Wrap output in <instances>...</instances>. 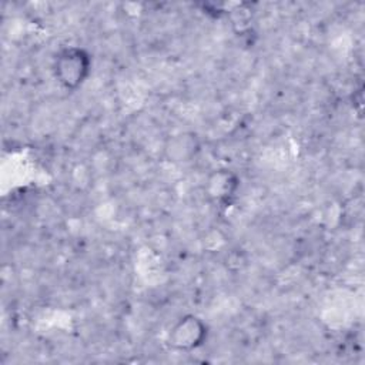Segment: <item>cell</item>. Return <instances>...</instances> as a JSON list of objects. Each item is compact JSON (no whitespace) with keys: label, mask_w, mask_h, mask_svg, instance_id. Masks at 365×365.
I'll return each instance as SVG.
<instances>
[{"label":"cell","mask_w":365,"mask_h":365,"mask_svg":"<svg viewBox=\"0 0 365 365\" xmlns=\"http://www.w3.org/2000/svg\"><path fill=\"white\" fill-rule=\"evenodd\" d=\"M91 71V56L80 46L61 48L53 63V73L57 83L66 90H77L84 84Z\"/></svg>","instance_id":"obj_1"},{"label":"cell","mask_w":365,"mask_h":365,"mask_svg":"<svg viewBox=\"0 0 365 365\" xmlns=\"http://www.w3.org/2000/svg\"><path fill=\"white\" fill-rule=\"evenodd\" d=\"M208 336V328L205 322L192 314L178 318L168 332V345L174 351L191 352L204 345Z\"/></svg>","instance_id":"obj_2"},{"label":"cell","mask_w":365,"mask_h":365,"mask_svg":"<svg viewBox=\"0 0 365 365\" xmlns=\"http://www.w3.org/2000/svg\"><path fill=\"white\" fill-rule=\"evenodd\" d=\"M240 178L238 175L228 168L212 170L204 184V192L207 198L217 205H230L238 192Z\"/></svg>","instance_id":"obj_3"},{"label":"cell","mask_w":365,"mask_h":365,"mask_svg":"<svg viewBox=\"0 0 365 365\" xmlns=\"http://www.w3.org/2000/svg\"><path fill=\"white\" fill-rule=\"evenodd\" d=\"M200 138L191 131H180L170 135L163 147L167 161L173 164L191 163L200 153Z\"/></svg>","instance_id":"obj_4"}]
</instances>
